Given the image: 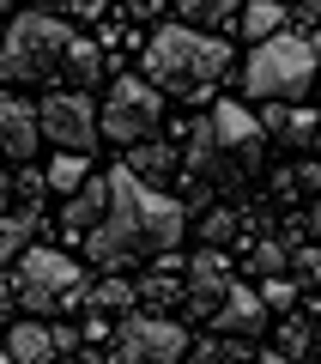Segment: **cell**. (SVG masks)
Masks as SVG:
<instances>
[{"label":"cell","instance_id":"1","mask_svg":"<svg viewBox=\"0 0 321 364\" xmlns=\"http://www.w3.org/2000/svg\"><path fill=\"white\" fill-rule=\"evenodd\" d=\"M224 73H231V49L200 25H164L146 43V79L158 91H206Z\"/></svg>","mask_w":321,"mask_h":364},{"label":"cell","instance_id":"2","mask_svg":"<svg viewBox=\"0 0 321 364\" xmlns=\"http://www.w3.org/2000/svg\"><path fill=\"white\" fill-rule=\"evenodd\" d=\"M103 182H109V213L103 219H116L140 249H176L182 243V231H188V207L182 200H170L164 188H146V176H134L128 164L109 170Z\"/></svg>","mask_w":321,"mask_h":364},{"label":"cell","instance_id":"3","mask_svg":"<svg viewBox=\"0 0 321 364\" xmlns=\"http://www.w3.org/2000/svg\"><path fill=\"white\" fill-rule=\"evenodd\" d=\"M309 85H315V49H309V37L273 31V37L255 43V55L243 67V91L255 104H297Z\"/></svg>","mask_w":321,"mask_h":364},{"label":"cell","instance_id":"4","mask_svg":"<svg viewBox=\"0 0 321 364\" xmlns=\"http://www.w3.org/2000/svg\"><path fill=\"white\" fill-rule=\"evenodd\" d=\"M73 31L61 25L55 13H18L0 37V79H13V85H31V79H49L61 67V49Z\"/></svg>","mask_w":321,"mask_h":364},{"label":"cell","instance_id":"5","mask_svg":"<svg viewBox=\"0 0 321 364\" xmlns=\"http://www.w3.org/2000/svg\"><path fill=\"white\" fill-rule=\"evenodd\" d=\"M85 273H79L73 255H61V249H25L18 255V279H13V304L31 316H49L55 298H61L67 286H79Z\"/></svg>","mask_w":321,"mask_h":364},{"label":"cell","instance_id":"6","mask_svg":"<svg viewBox=\"0 0 321 364\" xmlns=\"http://www.w3.org/2000/svg\"><path fill=\"white\" fill-rule=\"evenodd\" d=\"M158 116H164V97H158L152 79H116L109 85V97H103V116H97V134H109V140H146V134L158 128Z\"/></svg>","mask_w":321,"mask_h":364},{"label":"cell","instance_id":"7","mask_svg":"<svg viewBox=\"0 0 321 364\" xmlns=\"http://www.w3.org/2000/svg\"><path fill=\"white\" fill-rule=\"evenodd\" d=\"M188 334L170 316H128L116 328V364H182Z\"/></svg>","mask_w":321,"mask_h":364},{"label":"cell","instance_id":"8","mask_svg":"<svg viewBox=\"0 0 321 364\" xmlns=\"http://www.w3.org/2000/svg\"><path fill=\"white\" fill-rule=\"evenodd\" d=\"M37 134L67 152H91L97 146V104L85 91H55L49 104H37Z\"/></svg>","mask_w":321,"mask_h":364},{"label":"cell","instance_id":"9","mask_svg":"<svg viewBox=\"0 0 321 364\" xmlns=\"http://www.w3.org/2000/svg\"><path fill=\"white\" fill-rule=\"evenodd\" d=\"M224 291H231V261H224V249H219V243H206L200 255H194V267H188L182 310H188V316H212Z\"/></svg>","mask_w":321,"mask_h":364},{"label":"cell","instance_id":"10","mask_svg":"<svg viewBox=\"0 0 321 364\" xmlns=\"http://www.w3.org/2000/svg\"><path fill=\"white\" fill-rule=\"evenodd\" d=\"M206 122H212V140H219V152H236L243 164H255V158H261V140H267V134H261V116H255V109H243V104H219Z\"/></svg>","mask_w":321,"mask_h":364},{"label":"cell","instance_id":"11","mask_svg":"<svg viewBox=\"0 0 321 364\" xmlns=\"http://www.w3.org/2000/svg\"><path fill=\"white\" fill-rule=\"evenodd\" d=\"M267 316H273V310L261 304V291L231 279V291H224L219 310H212V328H219V334H236V340H255L261 328H267Z\"/></svg>","mask_w":321,"mask_h":364},{"label":"cell","instance_id":"12","mask_svg":"<svg viewBox=\"0 0 321 364\" xmlns=\"http://www.w3.org/2000/svg\"><path fill=\"white\" fill-rule=\"evenodd\" d=\"M85 255H91V267H103V273H128V267H140V261H146V249L134 243L116 219H97L85 231Z\"/></svg>","mask_w":321,"mask_h":364},{"label":"cell","instance_id":"13","mask_svg":"<svg viewBox=\"0 0 321 364\" xmlns=\"http://www.w3.org/2000/svg\"><path fill=\"white\" fill-rule=\"evenodd\" d=\"M37 104H25V97H0V158H37Z\"/></svg>","mask_w":321,"mask_h":364},{"label":"cell","instance_id":"14","mask_svg":"<svg viewBox=\"0 0 321 364\" xmlns=\"http://www.w3.org/2000/svg\"><path fill=\"white\" fill-rule=\"evenodd\" d=\"M103 213H109V182H103V176H85V182L73 188V200H67L61 219H67V231H73V237H85Z\"/></svg>","mask_w":321,"mask_h":364},{"label":"cell","instance_id":"15","mask_svg":"<svg viewBox=\"0 0 321 364\" xmlns=\"http://www.w3.org/2000/svg\"><path fill=\"white\" fill-rule=\"evenodd\" d=\"M6 358L13 364H55V340L43 322H18L13 334H6Z\"/></svg>","mask_w":321,"mask_h":364},{"label":"cell","instance_id":"16","mask_svg":"<svg viewBox=\"0 0 321 364\" xmlns=\"http://www.w3.org/2000/svg\"><path fill=\"white\" fill-rule=\"evenodd\" d=\"M134 304H146V316L176 310V304H182V279H176V273H158V267H152L140 286H134Z\"/></svg>","mask_w":321,"mask_h":364},{"label":"cell","instance_id":"17","mask_svg":"<svg viewBox=\"0 0 321 364\" xmlns=\"http://www.w3.org/2000/svg\"><path fill=\"white\" fill-rule=\"evenodd\" d=\"M243 37L249 43H261V37H273V31H285V6L279 0H243Z\"/></svg>","mask_w":321,"mask_h":364},{"label":"cell","instance_id":"18","mask_svg":"<svg viewBox=\"0 0 321 364\" xmlns=\"http://www.w3.org/2000/svg\"><path fill=\"white\" fill-rule=\"evenodd\" d=\"M31 231H37V213H6V219H0V267L31 249Z\"/></svg>","mask_w":321,"mask_h":364},{"label":"cell","instance_id":"19","mask_svg":"<svg viewBox=\"0 0 321 364\" xmlns=\"http://www.w3.org/2000/svg\"><path fill=\"white\" fill-rule=\"evenodd\" d=\"M61 67L79 79V85H97V73H103V55H97V43H79V37H67Z\"/></svg>","mask_w":321,"mask_h":364},{"label":"cell","instance_id":"20","mask_svg":"<svg viewBox=\"0 0 321 364\" xmlns=\"http://www.w3.org/2000/svg\"><path fill=\"white\" fill-rule=\"evenodd\" d=\"M121 164L134 170V176H170V164H176V152H170V146H158V140H146V146H134L128 158H121Z\"/></svg>","mask_w":321,"mask_h":364},{"label":"cell","instance_id":"21","mask_svg":"<svg viewBox=\"0 0 321 364\" xmlns=\"http://www.w3.org/2000/svg\"><path fill=\"white\" fill-rule=\"evenodd\" d=\"M91 176V164H85V152H67V158H49V170H43V182L49 188H61V195H73L79 182Z\"/></svg>","mask_w":321,"mask_h":364},{"label":"cell","instance_id":"22","mask_svg":"<svg viewBox=\"0 0 321 364\" xmlns=\"http://www.w3.org/2000/svg\"><path fill=\"white\" fill-rule=\"evenodd\" d=\"M91 304H97V310H134V286L121 273H103L97 286H91Z\"/></svg>","mask_w":321,"mask_h":364},{"label":"cell","instance_id":"23","mask_svg":"<svg viewBox=\"0 0 321 364\" xmlns=\"http://www.w3.org/2000/svg\"><path fill=\"white\" fill-rule=\"evenodd\" d=\"M176 6L188 13V25H224V18H236L243 0H176Z\"/></svg>","mask_w":321,"mask_h":364},{"label":"cell","instance_id":"24","mask_svg":"<svg viewBox=\"0 0 321 364\" xmlns=\"http://www.w3.org/2000/svg\"><path fill=\"white\" fill-rule=\"evenodd\" d=\"M188 158H194V170H212V164H219V140H212V122H194V128H188Z\"/></svg>","mask_w":321,"mask_h":364},{"label":"cell","instance_id":"25","mask_svg":"<svg viewBox=\"0 0 321 364\" xmlns=\"http://www.w3.org/2000/svg\"><path fill=\"white\" fill-rule=\"evenodd\" d=\"M261 304H267V310H285V316H291V304H297V279H291V273H267V286H261Z\"/></svg>","mask_w":321,"mask_h":364},{"label":"cell","instance_id":"26","mask_svg":"<svg viewBox=\"0 0 321 364\" xmlns=\"http://www.w3.org/2000/svg\"><path fill=\"white\" fill-rule=\"evenodd\" d=\"M236 231H243V219H236L231 207H219V213H206V225H200V237H206V243H231Z\"/></svg>","mask_w":321,"mask_h":364},{"label":"cell","instance_id":"27","mask_svg":"<svg viewBox=\"0 0 321 364\" xmlns=\"http://www.w3.org/2000/svg\"><path fill=\"white\" fill-rule=\"evenodd\" d=\"M315 128H321L315 109H291V104H285V116H279V134H285V140H309Z\"/></svg>","mask_w":321,"mask_h":364},{"label":"cell","instance_id":"28","mask_svg":"<svg viewBox=\"0 0 321 364\" xmlns=\"http://www.w3.org/2000/svg\"><path fill=\"white\" fill-rule=\"evenodd\" d=\"M279 352H285V358H303V352H309V322L285 316V328H279Z\"/></svg>","mask_w":321,"mask_h":364},{"label":"cell","instance_id":"29","mask_svg":"<svg viewBox=\"0 0 321 364\" xmlns=\"http://www.w3.org/2000/svg\"><path fill=\"white\" fill-rule=\"evenodd\" d=\"M255 267H261V273H291V255H285V243H255Z\"/></svg>","mask_w":321,"mask_h":364},{"label":"cell","instance_id":"30","mask_svg":"<svg viewBox=\"0 0 321 364\" xmlns=\"http://www.w3.org/2000/svg\"><path fill=\"white\" fill-rule=\"evenodd\" d=\"M219 358H236V346H224V340H200L194 346V364H219Z\"/></svg>","mask_w":321,"mask_h":364},{"label":"cell","instance_id":"31","mask_svg":"<svg viewBox=\"0 0 321 364\" xmlns=\"http://www.w3.org/2000/svg\"><path fill=\"white\" fill-rule=\"evenodd\" d=\"M291 267L303 273V279H315V286H321V249H303V255H291Z\"/></svg>","mask_w":321,"mask_h":364},{"label":"cell","instance_id":"32","mask_svg":"<svg viewBox=\"0 0 321 364\" xmlns=\"http://www.w3.org/2000/svg\"><path fill=\"white\" fill-rule=\"evenodd\" d=\"M55 340V358H67V352H79V328H49Z\"/></svg>","mask_w":321,"mask_h":364},{"label":"cell","instance_id":"33","mask_svg":"<svg viewBox=\"0 0 321 364\" xmlns=\"http://www.w3.org/2000/svg\"><path fill=\"white\" fill-rule=\"evenodd\" d=\"M67 13H73V18H103V13H109V0H67Z\"/></svg>","mask_w":321,"mask_h":364},{"label":"cell","instance_id":"34","mask_svg":"<svg viewBox=\"0 0 321 364\" xmlns=\"http://www.w3.org/2000/svg\"><path fill=\"white\" fill-rule=\"evenodd\" d=\"M43 188H49V182H43V170H25V176H18V195H25V200H37Z\"/></svg>","mask_w":321,"mask_h":364},{"label":"cell","instance_id":"35","mask_svg":"<svg viewBox=\"0 0 321 364\" xmlns=\"http://www.w3.org/2000/svg\"><path fill=\"white\" fill-rule=\"evenodd\" d=\"M164 6H170V0H128V13H134V18H158Z\"/></svg>","mask_w":321,"mask_h":364},{"label":"cell","instance_id":"36","mask_svg":"<svg viewBox=\"0 0 321 364\" xmlns=\"http://www.w3.org/2000/svg\"><path fill=\"white\" fill-rule=\"evenodd\" d=\"M6 316H13V286L0 279V328H6Z\"/></svg>","mask_w":321,"mask_h":364},{"label":"cell","instance_id":"37","mask_svg":"<svg viewBox=\"0 0 321 364\" xmlns=\"http://www.w3.org/2000/svg\"><path fill=\"white\" fill-rule=\"evenodd\" d=\"M255 364H297V358H285V352L273 346V352H255Z\"/></svg>","mask_w":321,"mask_h":364},{"label":"cell","instance_id":"38","mask_svg":"<svg viewBox=\"0 0 321 364\" xmlns=\"http://www.w3.org/2000/svg\"><path fill=\"white\" fill-rule=\"evenodd\" d=\"M297 176H303L309 188H321V164H303V170H297Z\"/></svg>","mask_w":321,"mask_h":364},{"label":"cell","instance_id":"39","mask_svg":"<svg viewBox=\"0 0 321 364\" xmlns=\"http://www.w3.org/2000/svg\"><path fill=\"white\" fill-rule=\"evenodd\" d=\"M303 18H321V0H303Z\"/></svg>","mask_w":321,"mask_h":364},{"label":"cell","instance_id":"40","mask_svg":"<svg viewBox=\"0 0 321 364\" xmlns=\"http://www.w3.org/2000/svg\"><path fill=\"white\" fill-rule=\"evenodd\" d=\"M309 49H315V79H321V37H309Z\"/></svg>","mask_w":321,"mask_h":364},{"label":"cell","instance_id":"41","mask_svg":"<svg viewBox=\"0 0 321 364\" xmlns=\"http://www.w3.org/2000/svg\"><path fill=\"white\" fill-rule=\"evenodd\" d=\"M309 231H315V237H321V207H315V213H309Z\"/></svg>","mask_w":321,"mask_h":364},{"label":"cell","instance_id":"42","mask_svg":"<svg viewBox=\"0 0 321 364\" xmlns=\"http://www.w3.org/2000/svg\"><path fill=\"white\" fill-rule=\"evenodd\" d=\"M0 364H13V358H6V352H0Z\"/></svg>","mask_w":321,"mask_h":364},{"label":"cell","instance_id":"43","mask_svg":"<svg viewBox=\"0 0 321 364\" xmlns=\"http://www.w3.org/2000/svg\"><path fill=\"white\" fill-rule=\"evenodd\" d=\"M0 195H6V182H0Z\"/></svg>","mask_w":321,"mask_h":364},{"label":"cell","instance_id":"44","mask_svg":"<svg viewBox=\"0 0 321 364\" xmlns=\"http://www.w3.org/2000/svg\"><path fill=\"white\" fill-rule=\"evenodd\" d=\"M0 13H6V0H0Z\"/></svg>","mask_w":321,"mask_h":364}]
</instances>
